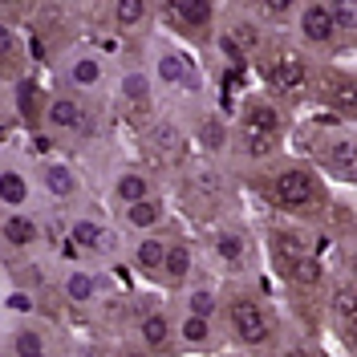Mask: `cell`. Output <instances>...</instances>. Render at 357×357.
Wrapping results in <instances>:
<instances>
[{"mask_svg": "<svg viewBox=\"0 0 357 357\" xmlns=\"http://www.w3.org/2000/svg\"><path fill=\"white\" fill-rule=\"evenodd\" d=\"M175 17L187 21L191 29H203L211 21V0H175Z\"/></svg>", "mask_w": 357, "mask_h": 357, "instance_id": "cell-9", "label": "cell"}, {"mask_svg": "<svg viewBox=\"0 0 357 357\" xmlns=\"http://www.w3.org/2000/svg\"><path fill=\"white\" fill-rule=\"evenodd\" d=\"M329 162H333L337 171H341V178H354V142H341V146L333 151V158H329Z\"/></svg>", "mask_w": 357, "mask_h": 357, "instance_id": "cell-19", "label": "cell"}, {"mask_svg": "<svg viewBox=\"0 0 357 357\" xmlns=\"http://www.w3.org/2000/svg\"><path fill=\"white\" fill-rule=\"evenodd\" d=\"M329 102H333L341 114H354V106H357V93H354V82L349 77H341L333 89H329Z\"/></svg>", "mask_w": 357, "mask_h": 357, "instance_id": "cell-12", "label": "cell"}, {"mask_svg": "<svg viewBox=\"0 0 357 357\" xmlns=\"http://www.w3.org/2000/svg\"><path fill=\"white\" fill-rule=\"evenodd\" d=\"M0 199L4 203H24V178L21 175H0Z\"/></svg>", "mask_w": 357, "mask_h": 357, "instance_id": "cell-16", "label": "cell"}, {"mask_svg": "<svg viewBox=\"0 0 357 357\" xmlns=\"http://www.w3.org/2000/svg\"><path fill=\"white\" fill-rule=\"evenodd\" d=\"M49 122L57 126V130H82V106L77 102H69V98H57L53 102V110H49Z\"/></svg>", "mask_w": 357, "mask_h": 357, "instance_id": "cell-7", "label": "cell"}, {"mask_svg": "<svg viewBox=\"0 0 357 357\" xmlns=\"http://www.w3.org/2000/svg\"><path fill=\"white\" fill-rule=\"evenodd\" d=\"M162 272H167V280H171V284H178V280H183V276H187V268H191V252H187V248L183 244H171L167 248V256H162Z\"/></svg>", "mask_w": 357, "mask_h": 357, "instance_id": "cell-8", "label": "cell"}, {"mask_svg": "<svg viewBox=\"0 0 357 357\" xmlns=\"http://www.w3.org/2000/svg\"><path fill=\"white\" fill-rule=\"evenodd\" d=\"M114 17H118V24H122V29H134V24L146 17V0H118Z\"/></svg>", "mask_w": 357, "mask_h": 357, "instance_id": "cell-11", "label": "cell"}, {"mask_svg": "<svg viewBox=\"0 0 357 357\" xmlns=\"http://www.w3.org/2000/svg\"><path fill=\"white\" fill-rule=\"evenodd\" d=\"M4 240L8 244H33L37 240V223L24 220V215H8L4 220Z\"/></svg>", "mask_w": 357, "mask_h": 357, "instance_id": "cell-10", "label": "cell"}, {"mask_svg": "<svg viewBox=\"0 0 357 357\" xmlns=\"http://www.w3.org/2000/svg\"><path fill=\"white\" fill-rule=\"evenodd\" d=\"M126 98H146V77H138V73H130V77H126Z\"/></svg>", "mask_w": 357, "mask_h": 357, "instance_id": "cell-31", "label": "cell"}, {"mask_svg": "<svg viewBox=\"0 0 357 357\" xmlns=\"http://www.w3.org/2000/svg\"><path fill=\"white\" fill-rule=\"evenodd\" d=\"M8 53H13V33H8V29L0 24V61H4Z\"/></svg>", "mask_w": 357, "mask_h": 357, "instance_id": "cell-32", "label": "cell"}, {"mask_svg": "<svg viewBox=\"0 0 357 357\" xmlns=\"http://www.w3.org/2000/svg\"><path fill=\"white\" fill-rule=\"evenodd\" d=\"M17 349H21V357L41 354V337H37V333H21V337H17Z\"/></svg>", "mask_w": 357, "mask_h": 357, "instance_id": "cell-28", "label": "cell"}, {"mask_svg": "<svg viewBox=\"0 0 357 357\" xmlns=\"http://www.w3.org/2000/svg\"><path fill=\"white\" fill-rule=\"evenodd\" d=\"M130 223H138V227H146V223H155L158 220V203H151V199H138V203H130Z\"/></svg>", "mask_w": 357, "mask_h": 357, "instance_id": "cell-18", "label": "cell"}, {"mask_svg": "<svg viewBox=\"0 0 357 357\" xmlns=\"http://www.w3.org/2000/svg\"><path fill=\"white\" fill-rule=\"evenodd\" d=\"M220 256L223 260H240V256H244V244H240L236 236H223L220 240Z\"/></svg>", "mask_w": 357, "mask_h": 357, "instance_id": "cell-27", "label": "cell"}, {"mask_svg": "<svg viewBox=\"0 0 357 357\" xmlns=\"http://www.w3.org/2000/svg\"><path fill=\"white\" fill-rule=\"evenodd\" d=\"M33 357H45V354H33Z\"/></svg>", "mask_w": 357, "mask_h": 357, "instance_id": "cell-38", "label": "cell"}, {"mask_svg": "<svg viewBox=\"0 0 357 357\" xmlns=\"http://www.w3.org/2000/svg\"><path fill=\"white\" fill-rule=\"evenodd\" d=\"M292 4H296V0H264V8H272V13H289Z\"/></svg>", "mask_w": 357, "mask_h": 357, "instance_id": "cell-33", "label": "cell"}, {"mask_svg": "<svg viewBox=\"0 0 357 357\" xmlns=\"http://www.w3.org/2000/svg\"><path fill=\"white\" fill-rule=\"evenodd\" d=\"M337 33L333 17H329V8H321V4H312L309 13H305V37L309 41H329Z\"/></svg>", "mask_w": 357, "mask_h": 357, "instance_id": "cell-5", "label": "cell"}, {"mask_svg": "<svg viewBox=\"0 0 357 357\" xmlns=\"http://www.w3.org/2000/svg\"><path fill=\"white\" fill-rule=\"evenodd\" d=\"M333 24H341V29H354L357 24V0H333Z\"/></svg>", "mask_w": 357, "mask_h": 357, "instance_id": "cell-17", "label": "cell"}, {"mask_svg": "<svg viewBox=\"0 0 357 357\" xmlns=\"http://www.w3.org/2000/svg\"><path fill=\"white\" fill-rule=\"evenodd\" d=\"M21 110L24 118H37V89H33V82H21Z\"/></svg>", "mask_w": 357, "mask_h": 357, "instance_id": "cell-24", "label": "cell"}, {"mask_svg": "<svg viewBox=\"0 0 357 357\" xmlns=\"http://www.w3.org/2000/svg\"><path fill=\"white\" fill-rule=\"evenodd\" d=\"M292 264V280H301V284H317V276H321V268H317V260H309L305 252L296 256V260H289Z\"/></svg>", "mask_w": 357, "mask_h": 357, "instance_id": "cell-15", "label": "cell"}, {"mask_svg": "<svg viewBox=\"0 0 357 357\" xmlns=\"http://www.w3.org/2000/svg\"><path fill=\"white\" fill-rule=\"evenodd\" d=\"M268 77H272V86L280 89V93H296V89L305 86V66H301L292 53H280Z\"/></svg>", "mask_w": 357, "mask_h": 357, "instance_id": "cell-4", "label": "cell"}, {"mask_svg": "<svg viewBox=\"0 0 357 357\" xmlns=\"http://www.w3.org/2000/svg\"><path fill=\"white\" fill-rule=\"evenodd\" d=\"M203 138H207V142L215 146V142H220V130H215V126H203Z\"/></svg>", "mask_w": 357, "mask_h": 357, "instance_id": "cell-34", "label": "cell"}, {"mask_svg": "<svg viewBox=\"0 0 357 357\" xmlns=\"http://www.w3.org/2000/svg\"><path fill=\"white\" fill-rule=\"evenodd\" d=\"M211 305H215V301H211V292H195V296H191V317H207Z\"/></svg>", "mask_w": 357, "mask_h": 357, "instance_id": "cell-30", "label": "cell"}, {"mask_svg": "<svg viewBox=\"0 0 357 357\" xmlns=\"http://www.w3.org/2000/svg\"><path fill=\"white\" fill-rule=\"evenodd\" d=\"M0 138H4V130H0Z\"/></svg>", "mask_w": 357, "mask_h": 357, "instance_id": "cell-39", "label": "cell"}, {"mask_svg": "<svg viewBox=\"0 0 357 357\" xmlns=\"http://www.w3.org/2000/svg\"><path fill=\"white\" fill-rule=\"evenodd\" d=\"M142 341L158 349V345H167V317H146L142 321Z\"/></svg>", "mask_w": 357, "mask_h": 357, "instance_id": "cell-13", "label": "cell"}, {"mask_svg": "<svg viewBox=\"0 0 357 357\" xmlns=\"http://www.w3.org/2000/svg\"><path fill=\"white\" fill-rule=\"evenodd\" d=\"M183 337H187V341H207V317H191V321L183 325Z\"/></svg>", "mask_w": 357, "mask_h": 357, "instance_id": "cell-23", "label": "cell"}, {"mask_svg": "<svg viewBox=\"0 0 357 357\" xmlns=\"http://www.w3.org/2000/svg\"><path fill=\"white\" fill-rule=\"evenodd\" d=\"M276 134H280V118H276V110H268V106H256V110L248 114L244 138H248V151H252V155H264L268 146L276 142Z\"/></svg>", "mask_w": 357, "mask_h": 357, "instance_id": "cell-1", "label": "cell"}, {"mask_svg": "<svg viewBox=\"0 0 357 357\" xmlns=\"http://www.w3.org/2000/svg\"><path fill=\"white\" fill-rule=\"evenodd\" d=\"M98 240H102V231H98L93 223H77V227H73V244H82V248H98Z\"/></svg>", "mask_w": 357, "mask_h": 357, "instance_id": "cell-22", "label": "cell"}, {"mask_svg": "<svg viewBox=\"0 0 357 357\" xmlns=\"http://www.w3.org/2000/svg\"><path fill=\"white\" fill-rule=\"evenodd\" d=\"M276 195H280L284 207H309L317 199V187H312V178L305 171H284L276 178Z\"/></svg>", "mask_w": 357, "mask_h": 357, "instance_id": "cell-2", "label": "cell"}, {"mask_svg": "<svg viewBox=\"0 0 357 357\" xmlns=\"http://www.w3.org/2000/svg\"><path fill=\"white\" fill-rule=\"evenodd\" d=\"M45 178H49V191H53V195H69V191H73V175H69L66 167H53Z\"/></svg>", "mask_w": 357, "mask_h": 357, "instance_id": "cell-21", "label": "cell"}, {"mask_svg": "<svg viewBox=\"0 0 357 357\" xmlns=\"http://www.w3.org/2000/svg\"><path fill=\"white\" fill-rule=\"evenodd\" d=\"M162 256H167V244H162V240H142V244H138V264L142 268H158Z\"/></svg>", "mask_w": 357, "mask_h": 357, "instance_id": "cell-14", "label": "cell"}, {"mask_svg": "<svg viewBox=\"0 0 357 357\" xmlns=\"http://www.w3.org/2000/svg\"><path fill=\"white\" fill-rule=\"evenodd\" d=\"M0 4H13V0H0Z\"/></svg>", "mask_w": 357, "mask_h": 357, "instance_id": "cell-37", "label": "cell"}, {"mask_svg": "<svg viewBox=\"0 0 357 357\" xmlns=\"http://www.w3.org/2000/svg\"><path fill=\"white\" fill-rule=\"evenodd\" d=\"M8 305H13V309H21V312H29V296H13Z\"/></svg>", "mask_w": 357, "mask_h": 357, "instance_id": "cell-35", "label": "cell"}, {"mask_svg": "<svg viewBox=\"0 0 357 357\" xmlns=\"http://www.w3.org/2000/svg\"><path fill=\"white\" fill-rule=\"evenodd\" d=\"M333 309H337V317H341V321H349V317H354V292L341 289V292L333 296Z\"/></svg>", "mask_w": 357, "mask_h": 357, "instance_id": "cell-25", "label": "cell"}, {"mask_svg": "<svg viewBox=\"0 0 357 357\" xmlns=\"http://www.w3.org/2000/svg\"><path fill=\"white\" fill-rule=\"evenodd\" d=\"M73 77H77L82 86H93V82H98V66H93V61H77V69H73Z\"/></svg>", "mask_w": 357, "mask_h": 357, "instance_id": "cell-29", "label": "cell"}, {"mask_svg": "<svg viewBox=\"0 0 357 357\" xmlns=\"http://www.w3.org/2000/svg\"><path fill=\"white\" fill-rule=\"evenodd\" d=\"M158 77L162 82H183V86H199L195 82V73H191V66H187V57H178V53H167L162 61H158Z\"/></svg>", "mask_w": 357, "mask_h": 357, "instance_id": "cell-6", "label": "cell"}, {"mask_svg": "<svg viewBox=\"0 0 357 357\" xmlns=\"http://www.w3.org/2000/svg\"><path fill=\"white\" fill-rule=\"evenodd\" d=\"M89 292H93V280L89 276H69V296L73 301H86Z\"/></svg>", "mask_w": 357, "mask_h": 357, "instance_id": "cell-26", "label": "cell"}, {"mask_svg": "<svg viewBox=\"0 0 357 357\" xmlns=\"http://www.w3.org/2000/svg\"><path fill=\"white\" fill-rule=\"evenodd\" d=\"M231 321H236V333H240V341H248V345H260V341L268 337L264 309H260V305H252V301H240V305H236V312H231Z\"/></svg>", "mask_w": 357, "mask_h": 357, "instance_id": "cell-3", "label": "cell"}, {"mask_svg": "<svg viewBox=\"0 0 357 357\" xmlns=\"http://www.w3.org/2000/svg\"><path fill=\"white\" fill-rule=\"evenodd\" d=\"M289 357H309V354H289Z\"/></svg>", "mask_w": 357, "mask_h": 357, "instance_id": "cell-36", "label": "cell"}, {"mask_svg": "<svg viewBox=\"0 0 357 357\" xmlns=\"http://www.w3.org/2000/svg\"><path fill=\"white\" fill-rule=\"evenodd\" d=\"M118 195H122L126 203H138V199H146V183H142L138 175H126L122 183H118Z\"/></svg>", "mask_w": 357, "mask_h": 357, "instance_id": "cell-20", "label": "cell"}]
</instances>
